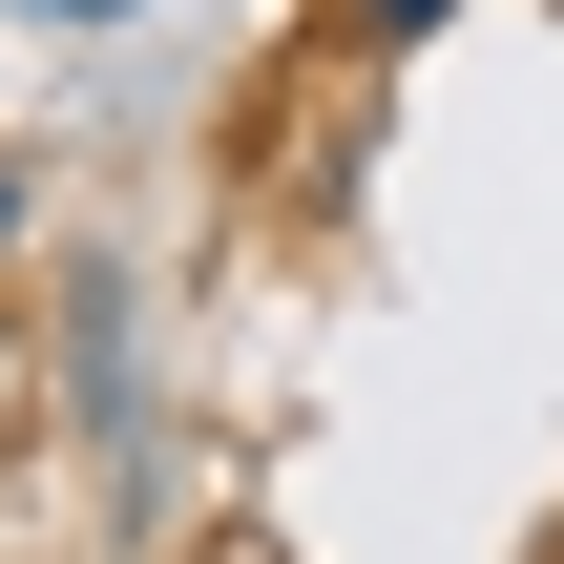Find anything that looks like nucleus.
Masks as SVG:
<instances>
[{
	"mask_svg": "<svg viewBox=\"0 0 564 564\" xmlns=\"http://www.w3.org/2000/svg\"><path fill=\"white\" fill-rule=\"evenodd\" d=\"M63 398H84V481L147 523V502H167V398H147V314H126V272H63Z\"/></svg>",
	"mask_w": 564,
	"mask_h": 564,
	"instance_id": "nucleus-1",
	"label": "nucleus"
},
{
	"mask_svg": "<svg viewBox=\"0 0 564 564\" xmlns=\"http://www.w3.org/2000/svg\"><path fill=\"white\" fill-rule=\"evenodd\" d=\"M0 21H63V42H105V21H147V0H0Z\"/></svg>",
	"mask_w": 564,
	"mask_h": 564,
	"instance_id": "nucleus-3",
	"label": "nucleus"
},
{
	"mask_svg": "<svg viewBox=\"0 0 564 564\" xmlns=\"http://www.w3.org/2000/svg\"><path fill=\"white\" fill-rule=\"evenodd\" d=\"M440 21H460V0H335V42H356V63H419Z\"/></svg>",
	"mask_w": 564,
	"mask_h": 564,
	"instance_id": "nucleus-2",
	"label": "nucleus"
}]
</instances>
